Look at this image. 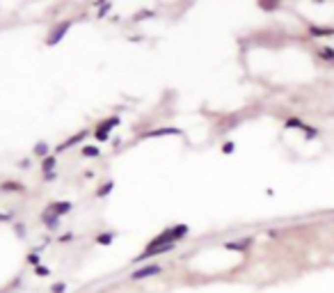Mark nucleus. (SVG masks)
<instances>
[{
    "label": "nucleus",
    "mask_w": 334,
    "mask_h": 293,
    "mask_svg": "<svg viewBox=\"0 0 334 293\" xmlns=\"http://www.w3.org/2000/svg\"><path fill=\"white\" fill-rule=\"evenodd\" d=\"M163 268L161 266H147V268H140V270H135L133 277L131 280L133 282H140V280H147V277H151V275H158Z\"/></svg>",
    "instance_id": "nucleus-1"
},
{
    "label": "nucleus",
    "mask_w": 334,
    "mask_h": 293,
    "mask_svg": "<svg viewBox=\"0 0 334 293\" xmlns=\"http://www.w3.org/2000/svg\"><path fill=\"white\" fill-rule=\"evenodd\" d=\"M69 26H71V23H62V26L57 28V30H55V32L51 34V37H48V44H51V46H53V44H57V41H60L62 37H64V32L69 30Z\"/></svg>",
    "instance_id": "nucleus-2"
},
{
    "label": "nucleus",
    "mask_w": 334,
    "mask_h": 293,
    "mask_svg": "<svg viewBox=\"0 0 334 293\" xmlns=\"http://www.w3.org/2000/svg\"><path fill=\"white\" fill-rule=\"evenodd\" d=\"M55 218H57V215H64V213H69V211H71V202H60V204H55Z\"/></svg>",
    "instance_id": "nucleus-3"
},
{
    "label": "nucleus",
    "mask_w": 334,
    "mask_h": 293,
    "mask_svg": "<svg viewBox=\"0 0 334 293\" xmlns=\"http://www.w3.org/2000/svg\"><path fill=\"white\" fill-rule=\"evenodd\" d=\"M112 124H117V119H112L108 126H101L99 131H96V140H108V135H110V126H112Z\"/></svg>",
    "instance_id": "nucleus-4"
},
{
    "label": "nucleus",
    "mask_w": 334,
    "mask_h": 293,
    "mask_svg": "<svg viewBox=\"0 0 334 293\" xmlns=\"http://www.w3.org/2000/svg\"><path fill=\"white\" fill-rule=\"evenodd\" d=\"M181 131H176V128H161V131H151V133H147V138H154V135H179Z\"/></svg>",
    "instance_id": "nucleus-5"
},
{
    "label": "nucleus",
    "mask_w": 334,
    "mask_h": 293,
    "mask_svg": "<svg viewBox=\"0 0 334 293\" xmlns=\"http://www.w3.org/2000/svg\"><path fill=\"white\" fill-rule=\"evenodd\" d=\"M309 30H311V34H334V28H316V26H311Z\"/></svg>",
    "instance_id": "nucleus-6"
},
{
    "label": "nucleus",
    "mask_w": 334,
    "mask_h": 293,
    "mask_svg": "<svg viewBox=\"0 0 334 293\" xmlns=\"http://www.w3.org/2000/svg\"><path fill=\"white\" fill-rule=\"evenodd\" d=\"M252 240H241V243H227V247L229 250H245V247L250 245Z\"/></svg>",
    "instance_id": "nucleus-7"
},
{
    "label": "nucleus",
    "mask_w": 334,
    "mask_h": 293,
    "mask_svg": "<svg viewBox=\"0 0 334 293\" xmlns=\"http://www.w3.org/2000/svg\"><path fill=\"white\" fill-rule=\"evenodd\" d=\"M321 55L328 62H334V51H332V48H321Z\"/></svg>",
    "instance_id": "nucleus-8"
},
{
    "label": "nucleus",
    "mask_w": 334,
    "mask_h": 293,
    "mask_svg": "<svg viewBox=\"0 0 334 293\" xmlns=\"http://www.w3.org/2000/svg\"><path fill=\"white\" fill-rule=\"evenodd\" d=\"M83 156H99V149H96V146H85V149H83Z\"/></svg>",
    "instance_id": "nucleus-9"
},
{
    "label": "nucleus",
    "mask_w": 334,
    "mask_h": 293,
    "mask_svg": "<svg viewBox=\"0 0 334 293\" xmlns=\"http://www.w3.org/2000/svg\"><path fill=\"white\" fill-rule=\"evenodd\" d=\"M41 167H44L46 172H48V170H51V167H55V156H48V158L44 160V165H41Z\"/></svg>",
    "instance_id": "nucleus-10"
},
{
    "label": "nucleus",
    "mask_w": 334,
    "mask_h": 293,
    "mask_svg": "<svg viewBox=\"0 0 334 293\" xmlns=\"http://www.w3.org/2000/svg\"><path fill=\"white\" fill-rule=\"evenodd\" d=\"M34 153H37V156H46V145H44V142H39V145L34 146Z\"/></svg>",
    "instance_id": "nucleus-11"
},
{
    "label": "nucleus",
    "mask_w": 334,
    "mask_h": 293,
    "mask_svg": "<svg viewBox=\"0 0 334 293\" xmlns=\"http://www.w3.org/2000/svg\"><path fill=\"white\" fill-rule=\"evenodd\" d=\"M99 243L101 245H110V243H112V236H110V234H108V236H99Z\"/></svg>",
    "instance_id": "nucleus-12"
},
{
    "label": "nucleus",
    "mask_w": 334,
    "mask_h": 293,
    "mask_svg": "<svg viewBox=\"0 0 334 293\" xmlns=\"http://www.w3.org/2000/svg\"><path fill=\"white\" fill-rule=\"evenodd\" d=\"M110 190H112V183H106V186H103V188L99 190V197H103V195L110 193Z\"/></svg>",
    "instance_id": "nucleus-13"
},
{
    "label": "nucleus",
    "mask_w": 334,
    "mask_h": 293,
    "mask_svg": "<svg viewBox=\"0 0 334 293\" xmlns=\"http://www.w3.org/2000/svg\"><path fill=\"white\" fill-rule=\"evenodd\" d=\"M286 126H300V128H302L305 124H302L300 119H295V117H293V119H288V121H286Z\"/></svg>",
    "instance_id": "nucleus-14"
},
{
    "label": "nucleus",
    "mask_w": 334,
    "mask_h": 293,
    "mask_svg": "<svg viewBox=\"0 0 334 293\" xmlns=\"http://www.w3.org/2000/svg\"><path fill=\"white\" fill-rule=\"evenodd\" d=\"M222 151H224V153H231V151H234V142H227V145H224V149H222Z\"/></svg>",
    "instance_id": "nucleus-15"
},
{
    "label": "nucleus",
    "mask_w": 334,
    "mask_h": 293,
    "mask_svg": "<svg viewBox=\"0 0 334 293\" xmlns=\"http://www.w3.org/2000/svg\"><path fill=\"white\" fill-rule=\"evenodd\" d=\"M48 229H55V227H57V218H55V215H53V220H48Z\"/></svg>",
    "instance_id": "nucleus-16"
},
{
    "label": "nucleus",
    "mask_w": 334,
    "mask_h": 293,
    "mask_svg": "<svg viewBox=\"0 0 334 293\" xmlns=\"http://www.w3.org/2000/svg\"><path fill=\"white\" fill-rule=\"evenodd\" d=\"M28 261H30V264H39V257H37V254H30V257H28Z\"/></svg>",
    "instance_id": "nucleus-17"
},
{
    "label": "nucleus",
    "mask_w": 334,
    "mask_h": 293,
    "mask_svg": "<svg viewBox=\"0 0 334 293\" xmlns=\"http://www.w3.org/2000/svg\"><path fill=\"white\" fill-rule=\"evenodd\" d=\"M53 291H55V293H62V291H64V284H55Z\"/></svg>",
    "instance_id": "nucleus-18"
},
{
    "label": "nucleus",
    "mask_w": 334,
    "mask_h": 293,
    "mask_svg": "<svg viewBox=\"0 0 334 293\" xmlns=\"http://www.w3.org/2000/svg\"><path fill=\"white\" fill-rule=\"evenodd\" d=\"M0 220H2V215H0Z\"/></svg>",
    "instance_id": "nucleus-19"
}]
</instances>
